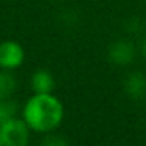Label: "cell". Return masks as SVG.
<instances>
[{
  "instance_id": "cell-10",
  "label": "cell",
  "mask_w": 146,
  "mask_h": 146,
  "mask_svg": "<svg viewBox=\"0 0 146 146\" xmlns=\"http://www.w3.org/2000/svg\"><path fill=\"white\" fill-rule=\"evenodd\" d=\"M143 54H145V57H146V39H145V44H143Z\"/></svg>"
},
{
  "instance_id": "cell-3",
  "label": "cell",
  "mask_w": 146,
  "mask_h": 146,
  "mask_svg": "<svg viewBox=\"0 0 146 146\" xmlns=\"http://www.w3.org/2000/svg\"><path fill=\"white\" fill-rule=\"evenodd\" d=\"M25 60L24 47L16 41L0 42V68L3 69H16Z\"/></svg>"
},
{
  "instance_id": "cell-7",
  "label": "cell",
  "mask_w": 146,
  "mask_h": 146,
  "mask_svg": "<svg viewBox=\"0 0 146 146\" xmlns=\"http://www.w3.org/2000/svg\"><path fill=\"white\" fill-rule=\"evenodd\" d=\"M17 104L10 98H2L0 99V123H5L8 119H13L17 115Z\"/></svg>"
},
{
  "instance_id": "cell-5",
  "label": "cell",
  "mask_w": 146,
  "mask_h": 146,
  "mask_svg": "<svg viewBox=\"0 0 146 146\" xmlns=\"http://www.w3.org/2000/svg\"><path fill=\"white\" fill-rule=\"evenodd\" d=\"M124 91L133 101L146 98V76L143 72H130L124 80Z\"/></svg>"
},
{
  "instance_id": "cell-6",
  "label": "cell",
  "mask_w": 146,
  "mask_h": 146,
  "mask_svg": "<svg viewBox=\"0 0 146 146\" xmlns=\"http://www.w3.org/2000/svg\"><path fill=\"white\" fill-rule=\"evenodd\" d=\"M33 93H52L55 88V77L47 69H38L32 76Z\"/></svg>"
},
{
  "instance_id": "cell-8",
  "label": "cell",
  "mask_w": 146,
  "mask_h": 146,
  "mask_svg": "<svg viewBox=\"0 0 146 146\" xmlns=\"http://www.w3.org/2000/svg\"><path fill=\"white\" fill-rule=\"evenodd\" d=\"M16 90V79L10 72H0V99L10 98Z\"/></svg>"
},
{
  "instance_id": "cell-2",
  "label": "cell",
  "mask_w": 146,
  "mask_h": 146,
  "mask_svg": "<svg viewBox=\"0 0 146 146\" xmlns=\"http://www.w3.org/2000/svg\"><path fill=\"white\" fill-rule=\"evenodd\" d=\"M30 127L19 118L0 123V146H29Z\"/></svg>"
},
{
  "instance_id": "cell-1",
  "label": "cell",
  "mask_w": 146,
  "mask_h": 146,
  "mask_svg": "<svg viewBox=\"0 0 146 146\" xmlns=\"http://www.w3.org/2000/svg\"><path fill=\"white\" fill-rule=\"evenodd\" d=\"M22 116L30 130L49 133L61 124L64 108L61 101L52 93H35L24 105Z\"/></svg>"
},
{
  "instance_id": "cell-4",
  "label": "cell",
  "mask_w": 146,
  "mask_h": 146,
  "mask_svg": "<svg viewBox=\"0 0 146 146\" xmlns=\"http://www.w3.org/2000/svg\"><path fill=\"white\" fill-rule=\"evenodd\" d=\"M108 60L116 66H127L135 60V47L127 39L115 41L108 49Z\"/></svg>"
},
{
  "instance_id": "cell-9",
  "label": "cell",
  "mask_w": 146,
  "mask_h": 146,
  "mask_svg": "<svg viewBox=\"0 0 146 146\" xmlns=\"http://www.w3.org/2000/svg\"><path fill=\"white\" fill-rule=\"evenodd\" d=\"M39 146H69V143L61 135H47L41 140Z\"/></svg>"
}]
</instances>
